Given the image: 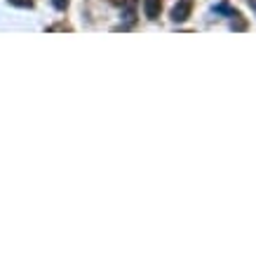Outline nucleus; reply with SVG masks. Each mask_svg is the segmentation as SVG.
Here are the masks:
<instances>
[{
    "label": "nucleus",
    "instance_id": "nucleus-4",
    "mask_svg": "<svg viewBox=\"0 0 256 256\" xmlns=\"http://www.w3.org/2000/svg\"><path fill=\"white\" fill-rule=\"evenodd\" d=\"M230 28H233V31H244V28H247V22H244V19L240 16V12L235 14L233 24H230Z\"/></svg>",
    "mask_w": 256,
    "mask_h": 256
},
{
    "label": "nucleus",
    "instance_id": "nucleus-7",
    "mask_svg": "<svg viewBox=\"0 0 256 256\" xmlns=\"http://www.w3.org/2000/svg\"><path fill=\"white\" fill-rule=\"evenodd\" d=\"M249 5H252V10H256V0H249Z\"/></svg>",
    "mask_w": 256,
    "mask_h": 256
},
{
    "label": "nucleus",
    "instance_id": "nucleus-1",
    "mask_svg": "<svg viewBox=\"0 0 256 256\" xmlns=\"http://www.w3.org/2000/svg\"><path fill=\"white\" fill-rule=\"evenodd\" d=\"M190 10H193V0H178L174 10H172V19L174 22H186L190 16Z\"/></svg>",
    "mask_w": 256,
    "mask_h": 256
},
{
    "label": "nucleus",
    "instance_id": "nucleus-3",
    "mask_svg": "<svg viewBox=\"0 0 256 256\" xmlns=\"http://www.w3.org/2000/svg\"><path fill=\"white\" fill-rule=\"evenodd\" d=\"M136 0H124V22H127V26H132L134 19H136Z\"/></svg>",
    "mask_w": 256,
    "mask_h": 256
},
{
    "label": "nucleus",
    "instance_id": "nucleus-6",
    "mask_svg": "<svg viewBox=\"0 0 256 256\" xmlns=\"http://www.w3.org/2000/svg\"><path fill=\"white\" fill-rule=\"evenodd\" d=\"M52 5H54L56 10H66V5H68V0H52Z\"/></svg>",
    "mask_w": 256,
    "mask_h": 256
},
{
    "label": "nucleus",
    "instance_id": "nucleus-2",
    "mask_svg": "<svg viewBox=\"0 0 256 256\" xmlns=\"http://www.w3.org/2000/svg\"><path fill=\"white\" fill-rule=\"evenodd\" d=\"M162 10V0H144V12L148 19H158Z\"/></svg>",
    "mask_w": 256,
    "mask_h": 256
},
{
    "label": "nucleus",
    "instance_id": "nucleus-5",
    "mask_svg": "<svg viewBox=\"0 0 256 256\" xmlns=\"http://www.w3.org/2000/svg\"><path fill=\"white\" fill-rule=\"evenodd\" d=\"M16 8H33V0H10Z\"/></svg>",
    "mask_w": 256,
    "mask_h": 256
}]
</instances>
